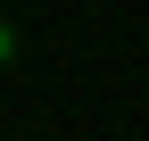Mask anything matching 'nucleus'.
I'll return each instance as SVG.
<instances>
[{
    "mask_svg": "<svg viewBox=\"0 0 149 141\" xmlns=\"http://www.w3.org/2000/svg\"><path fill=\"white\" fill-rule=\"evenodd\" d=\"M8 58H17V33H8V25H0V66H8Z\"/></svg>",
    "mask_w": 149,
    "mask_h": 141,
    "instance_id": "obj_1",
    "label": "nucleus"
}]
</instances>
